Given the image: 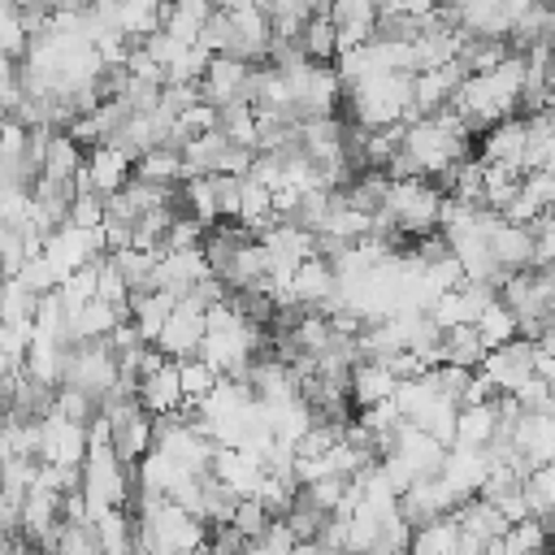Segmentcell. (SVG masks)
<instances>
[{"label": "cell", "mask_w": 555, "mask_h": 555, "mask_svg": "<svg viewBox=\"0 0 555 555\" xmlns=\"http://www.w3.org/2000/svg\"><path fill=\"white\" fill-rule=\"evenodd\" d=\"M538 356H542V347H533L525 338H507L494 351H486V360L477 364V377L486 382V390L494 399H516L538 377Z\"/></svg>", "instance_id": "7a4b0ae2"}, {"label": "cell", "mask_w": 555, "mask_h": 555, "mask_svg": "<svg viewBox=\"0 0 555 555\" xmlns=\"http://www.w3.org/2000/svg\"><path fill=\"white\" fill-rule=\"evenodd\" d=\"M82 160H87V152L65 130H52L48 134V147H43V173L39 178H48V182H74L82 173Z\"/></svg>", "instance_id": "8fae6325"}, {"label": "cell", "mask_w": 555, "mask_h": 555, "mask_svg": "<svg viewBox=\"0 0 555 555\" xmlns=\"http://www.w3.org/2000/svg\"><path fill=\"white\" fill-rule=\"evenodd\" d=\"M291 551H295V538L286 533L282 520H269V529L247 542V555H291Z\"/></svg>", "instance_id": "e0dca14e"}, {"label": "cell", "mask_w": 555, "mask_h": 555, "mask_svg": "<svg viewBox=\"0 0 555 555\" xmlns=\"http://www.w3.org/2000/svg\"><path fill=\"white\" fill-rule=\"evenodd\" d=\"M486 343L477 334V325H451L442 330V343H438V364H451V369H468L477 373V364L486 360Z\"/></svg>", "instance_id": "9c48e42d"}, {"label": "cell", "mask_w": 555, "mask_h": 555, "mask_svg": "<svg viewBox=\"0 0 555 555\" xmlns=\"http://www.w3.org/2000/svg\"><path fill=\"white\" fill-rule=\"evenodd\" d=\"M48 416H56V386L43 382V377H30V373L22 369L17 382H13L4 421H9V425H43Z\"/></svg>", "instance_id": "277c9868"}, {"label": "cell", "mask_w": 555, "mask_h": 555, "mask_svg": "<svg viewBox=\"0 0 555 555\" xmlns=\"http://www.w3.org/2000/svg\"><path fill=\"white\" fill-rule=\"evenodd\" d=\"M199 338H204V317H199V312H186V308L173 304V312L165 317V325H160V334L152 338V347H156L165 360L182 364V360H195Z\"/></svg>", "instance_id": "8992f818"}, {"label": "cell", "mask_w": 555, "mask_h": 555, "mask_svg": "<svg viewBox=\"0 0 555 555\" xmlns=\"http://www.w3.org/2000/svg\"><path fill=\"white\" fill-rule=\"evenodd\" d=\"M173 312V299H165L160 291H147V295H134V299H126V325L152 347V338L160 334V325H165V317Z\"/></svg>", "instance_id": "5bb4252c"}, {"label": "cell", "mask_w": 555, "mask_h": 555, "mask_svg": "<svg viewBox=\"0 0 555 555\" xmlns=\"http://www.w3.org/2000/svg\"><path fill=\"white\" fill-rule=\"evenodd\" d=\"M269 512H264V503L260 499H251V494H243L238 503H234V512H230V529L243 538V542H251V538H260L264 529H269Z\"/></svg>", "instance_id": "9a60e30c"}, {"label": "cell", "mask_w": 555, "mask_h": 555, "mask_svg": "<svg viewBox=\"0 0 555 555\" xmlns=\"http://www.w3.org/2000/svg\"><path fill=\"white\" fill-rule=\"evenodd\" d=\"M100 425H104V447L113 451V460H117L126 473L152 451V416H147L134 399L117 403L108 416H100Z\"/></svg>", "instance_id": "3957f363"}, {"label": "cell", "mask_w": 555, "mask_h": 555, "mask_svg": "<svg viewBox=\"0 0 555 555\" xmlns=\"http://www.w3.org/2000/svg\"><path fill=\"white\" fill-rule=\"evenodd\" d=\"M390 395H395V377L382 364H356L351 369V377H347V403H351V412L356 408L369 412V408L386 403Z\"/></svg>", "instance_id": "30bf717a"}, {"label": "cell", "mask_w": 555, "mask_h": 555, "mask_svg": "<svg viewBox=\"0 0 555 555\" xmlns=\"http://www.w3.org/2000/svg\"><path fill=\"white\" fill-rule=\"evenodd\" d=\"M386 191H390V178H386L382 169H364V173H356V178H347V182L338 186L343 204H347L356 217H364V221H373V217L382 212Z\"/></svg>", "instance_id": "ba28073f"}, {"label": "cell", "mask_w": 555, "mask_h": 555, "mask_svg": "<svg viewBox=\"0 0 555 555\" xmlns=\"http://www.w3.org/2000/svg\"><path fill=\"white\" fill-rule=\"evenodd\" d=\"M126 82H130V74H126V61H100L87 87H91L95 104H104V100H121Z\"/></svg>", "instance_id": "2e32d148"}, {"label": "cell", "mask_w": 555, "mask_h": 555, "mask_svg": "<svg viewBox=\"0 0 555 555\" xmlns=\"http://www.w3.org/2000/svg\"><path fill=\"white\" fill-rule=\"evenodd\" d=\"M108 264H113L117 282H121L126 299H134V295H147V291H152V273H156V256H152V251H139V247H121V251H113V256H108Z\"/></svg>", "instance_id": "7c38bea8"}, {"label": "cell", "mask_w": 555, "mask_h": 555, "mask_svg": "<svg viewBox=\"0 0 555 555\" xmlns=\"http://www.w3.org/2000/svg\"><path fill=\"white\" fill-rule=\"evenodd\" d=\"M130 182H143V186H152V191H173V186L182 182V160H178L173 152L152 147V152H143L139 160H130Z\"/></svg>", "instance_id": "4fadbf2b"}, {"label": "cell", "mask_w": 555, "mask_h": 555, "mask_svg": "<svg viewBox=\"0 0 555 555\" xmlns=\"http://www.w3.org/2000/svg\"><path fill=\"white\" fill-rule=\"evenodd\" d=\"M134 403L147 416H165V412H182V386H178V364L160 360L156 369H147L134 382Z\"/></svg>", "instance_id": "5b68a950"}, {"label": "cell", "mask_w": 555, "mask_h": 555, "mask_svg": "<svg viewBox=\"0 0 555 555\" xmlns=\"http://www.w3.org/2000/svg\"><path fill=\"white\" fill-rule=\"evenodd\" d=\"M438 208H442V195L429 186V178H412V182H390L386 191V204H382V221L403 234V238H421L429 230H438Z\"/></svg>", "instance_id": "6da1fadb"}, {"label": "cell", "mask_w": 555, "mask_h": 555, "mask_svg": "<svg viewBox=\"0 0 555 555\" xmlns=\"http://www.w3.org/2000/svg\"><path fill=\"white\" fill-rule=\"evenodd\" d=\"M13 69H17V61H9V56H0V95L13 87Z\"/></svg>", "instance_id": "ac0fdd59"}, {"label": "cell", "mask_w": 555, "mask_h": 555, "mask_svg": "<svg viewBox=\"0 0 555 555\" xmlns=\"http://www.w3.org/2000/svg\"><path fill=\"white\" fill-rule=\"evenodd\" d=\"M373 17H377V9H373V4H360V0L330 4V9H325V22H330V30H334L338 52L364 48V43H369V35H373Z\"/></svg>", "instance_id": "52a82bcc"}]
</instances>
